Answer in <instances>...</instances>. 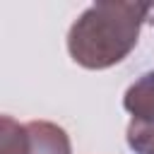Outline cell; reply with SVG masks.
I'll list each match as a JSON object with an SVG mask.
<instances>
[{"label":"cell","mask_w":154,"mask_h":154,"mask_svg":"<svg viewBox=\"0 0 154 154\" xmlns=\"http://www.w3.org/2000/svg\"><path fill=\"white\" fill-rule=\"evenodd\" d=\"M144 22L147 2H94L72 22L67 53L87 70L113 67L135 51Z\"/></svg>","instance_id":"cell-1"},{"label":"cell","mask_w":154,"mask_h":154,"mask_svg":"<svg viewBox=\"0 0 154 154\" xmlns=\"http://www.w3.org/2000/svg\"><path fill=\"white\" fill-rule=\"evenodd\" d=\"M0 154H72V147L67 132L55 123H17L12 116H2Z\"/></svg>","instance_id":"cell-2"},{"label":"cell","mask_w":154,"mask_h":154,"mask_svg":"<svg viewBox=\"0 0 154 154\" xmlns=\"http://www.w3.org/2000/svg\"><path fill=\"white\" fill-rule=\"evenodd\" d=\"M123 108L132 120H154V70L140 75L123 96Z\"/></svg>","instance_id":"cell-3"},{"label":"cell","mask_w":154,"mask_h":154,"mask_svg":"<svg viewBox=\"0 0 154 154\" xmlns=\"http://www.w3.org/2000/svg\"><path fill=\"white\" fill-rule=\"evenodd\" d=\"M125 140L135 154H154V120H130Z\"/></svg>","instance_id":"cell-4"},{"label":"cell","mask_w":154,"mask_h":154,"mask_svg":"<svg viewBox=\"0 0 154 154\" xmlns=\"http://www.w3.org/2000/svg\"><path fill=\"white\" fill-rule=\"evenodd\" d=\"M147 24L154 26V5L152 2H147Z\"/></svg>","instance_id":"cell-5"}]
</instances>
